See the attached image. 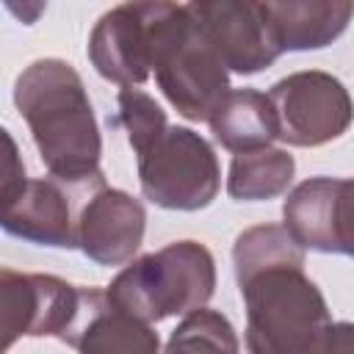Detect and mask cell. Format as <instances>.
Here are the masks:
<instances>
[{
	"label": "cell",
	"mask_w": 354,
	"mask_h": 354,
	"mask_svg": "<svg viewBox=\"0 0 354 354\" xmlns=\"http://www.w3.org/2000/svg\"><path fill=\"white\" fill-rule=\"evenodd\" d=\"M14 102L53 177L86 180L100 174L102 138L86 86L72 64L61 58L28 64L14 83Z\"/></svg>",
	"instance_id": "obj_1"
},
{
	"label": "cell",
	"mask_w": 354,
	"mask_h": 354,
	"mask_svg": "<svg viewBox=\"0 0 354 354\" xmlns=\"http://www.w3.org/2000/svg\"><path fill=\"white\" fill-rule=\"evenodd\" d=\"M249 354H321L332 318L304 268H271L238 285Z\"/></svg>",
	"instance_id": "obj_2"
},
{
	"label": "cell",
	"mask_w": 354,
	"mask_h": 354,
	"mask_svg": "<svg viewBox=\"0 0 354 354\" xmlns=\"http://www.w3.org/2000/svg\"><path fill=\"white\" fill-rule=\"evenodd\" d=\"M152 69L166 100L191 122H207L230 91L227 66L185 3H152Z\"/></svg>",
	"instance_id": "obj_3"
},
{
	"label": "cell",
	"mask_w": 354,
	"mask_h": 354,
	"mask_svg": "<svg viewBox=\"0 0 354 354\" xmlns=\"http://www.w3.org/2000/svg\"><path fill=\"white\" fill-rule=\"evenodd\" d=\"M216 290V260L196 241H174L133 260L108 285L111 301L152 324L202 310Z\"/></svg>",
	"instance_id": "obj_4"
},
{
	"label": "cell",
	"mask_w": 354,
	"mask_h": 354,
	"mask_svg": "<svg viewBox=\"0 0 354 354\" xmlns=\"http://www.w3.org/2000/svg\"><path fill=\"white\" fill-rule=\"evenodd\" d=\"M102 288L69 285L53 274L0 271V351L19 337H58L72 346Z\"/></svg>",
	"instance_id": "obj_5"
},
{
	"label": "cell",
	"mask_w": 354,
	"mask_h": 354,
	"mask_svg": "<svg viewBox=\"0 0 354 354\" xmlns=\"http://www.w3.org/2000/svg\"><path fill=\"white\" fill-rule=\"evenodd\" d=\"M138 158V183L144 199L166 210H202L221 185L213 147L191 127L169 124Z\"/></svg>",
	"instance_id": "obj_6"
},
{
	"label": "cell",
	"mask_w": 354,
	"mask_h": 354,
	"mask_svg": "<svg viewBox=\"0 0 354 354\" xmlns=\"http://www.w3.org/2000/svg\"><path fill=\"white\" fill-rule=\"evenodd\" d=\"M105 188L102 171L86 180H28L17 194L0 199V224L8 235L39 246L77 249V224L86 202Z\"/></svg>",
	"instance_id": "obj_7"
},
{
	"label": "cell",
	"mask_w": 354,
	"mask_h": 354,
	"mask_svg": "<svg viewBox=\"0 0 354 354\" xmlns=\"http://www.w3.org/2000/svg\"><path fill=\"white\" fill-rule=\"evenodd\" d=\"M277 119V138L290 147H321L340 138L351 119L354 102L346 86L321 69L293 72L268 88Z\"/></svg>",
	"instance_id": "obj_8"
},
{
	"label": "cell",
	"mask_w": 354,
	"mask_h": 354,
	"mask_svg": "<svg viewBox=\"0 0 354 354\" xmlns=\"http://www.w3.org/2000/svg\"><path fill=\"white\" fill-rule=\"evenodd\" d=\"M282 218L299 246L354 257V177H310L299 183Z\"/></svg>",
	"instance_id": "obj_9"
},
{
	"label": "cell",
	"mask_w": 354,
	"mask_h": 354,
	"mask_svg": "<svg viewBox=\"0 0 354 354\" xmlns=\"http://www.w3.org/2000/svg\"><path fill=\"white\" fill-rule=\"evenodd\" d=\"M185 6L230 72L254 75L268 69L282 55L268 33L260 3L213 0V3H185Z\"/></svg>",
	"instance_id": "obj_10"
},
{
	"label": "cell",
	"mask_w": 354,
	"mask_h": 354,
	"mask_svg": "<svg viewBox=\"0 0 354 354\" xmlns=\"http://www.w3.org/2000/svg\"><path fill=\"white\" fill-rule=\"evenodd\" d=\"M88 58L122 88L144 83L152 69V3H122L105 11L88 36Z\"/></svg>",
	"instance_id": "obj_11"
},
{
	"label": "cell",
	"mask_w": 354,
	"mask_h": 354,
	"mask_svg": "<svg viewBox=\"0 0 354 354\" xmlns=\"http://www.w3.org/2000/svg\"><path fill=\"white\" fill-rule=\"evenodd\" d=\"M147 230L144 205L119 188H100L83 207L77 224V249L100 266L130 263Z\"/></svg>",
	"instance_id": "obj_12"
},
{
	"label": "cell",
	"mask_w": 354,
	"mask_h": 354,
	"mask_svg": "<svg viewBox=\"0 0 354 354\" xmlns=\"http://www.w3.org/2000/svg\"><path fill=\"white\" fill-rule=\"evenodd\" d=\"M263 19L279 53L321 50L332 44L351 22L354 3L348 0H288L260 3Z\"/></svg>",
	"instance_id": "obj_13"
},
{
	"label": "cell",
	"mask_w": 354,
	"mask_h": 354,
	"mask_svg": "<svg viewBox=\"0 0 354 354\" xmlns=\"http://www.w3.org/2000/svg\"><path fill=\"white\" fill-rule=\"evenodd\" d=\"M207 124L213 138L235 155L266 149L277 138V119L268 94L254 88H230L213 108Z\"/></svg>",
	"instance_id": "obj_14"
},
{
	"label": "cell",
	"mask_w": 354,
	"mask_h": 354,
	"mask_svg": "<svg viewBox=\"0 0 354 354\" xmlns=\"http://www.w3.org/2000/svg\"><path fill=\"white\" fill-rule=\"evenodd\" d=\"M72 348L80 354H160V337L147 321L119 310L102 290Z\"/></svg>",
	"instance_id": "obj_15"
},
{
	"label": "cell",
	"mask_w": 354,
	"mask_h": 354,
	"mask_svg": "<svg viewBox=\"0 0 354 354\" xmlns=\"http://www.w3.org/2000/svg\"><path fill=\"white\" fill-rule=\"evenodd\" d=\"M296 171L290 152L266 147L254 152H241L230 163L227 194L238 202H263L288 191Z\"/></svg>",
	"instance_id": "obj_16"
},
{
	"label": "cell",
	"mask_w": 354,
	"mask_h": 354,
	"mask_svg": "<svg viewBox=\"0 0 354 354\" xmlns=\"http://www.w3.org/2000/svg\"><path fill=\"white\" fill-rule=\"evenodd\" d=\"M235 282H246L271 268H304V246L285 224H257L243 230L232 246Z\"/></svg>",
	"instance_id": "obj_17"
},
{
	"label": "cell",
	"mask_w": 354,
	"mask_h": 354,
	"mask_svg": "<svg viewBox=\"0 0 354 354\" xmlns=\"http://www.w3.org/2000/svg\"><path fill=\"white\" fill-rule=\"evenodd\" d=\"M163 354H238V335L218 310H194L171 332Z\"/></svg>",
	"instance_id": "obj_18"
},
{
	"label": "cell",
	"mask_w": 354,
	"mask_h": 354,
	"mask_svg": "<svg viewBox=\"0 0 354 354\" xmlns=\"http://www.w3.org/2000/svg\"><path fill=\"white\" fill-rule=\"evenodd\" d=\"M116 105H119V111H116L113 124L124 127L133 152H141L155 136H160L169 127L163 108L141 88L124 86L116 97Z\"/></svg>",
	"instance_id": "obj_19"
},
{
	"label": "cell",
	"mask_w": 354,
	"mask_h": 354,
	"mask_svg": "<svg viewBox=\"0 0 354 354\" xmlns=\"http://www.w3.org/2000/svg\"><path fill=\"white\" fill-rule=\"evenodd\" d=\"M3 141H6V155H3V188H0V199H8L11 194H17L25 183H28V174H25V163L17 152V144L11 138L8 130H3Z\"/></svg>",
	"instance_id": "obj_20"
},
{
	"label": "cell",
	"mask_w": 354,
	"mask_h": 354,
	"mask_svg": "<svg viewBox=\"0 0 354 354\" xmlns=\"http://www.w3.org/2000/svg\"><path fill=\"white\" fill-rule=\"evenodd\" d=\"M321 354H354V321L332 324Z\"/></svg>",
	"instance_id": "obj_21"
}]
</instances>
